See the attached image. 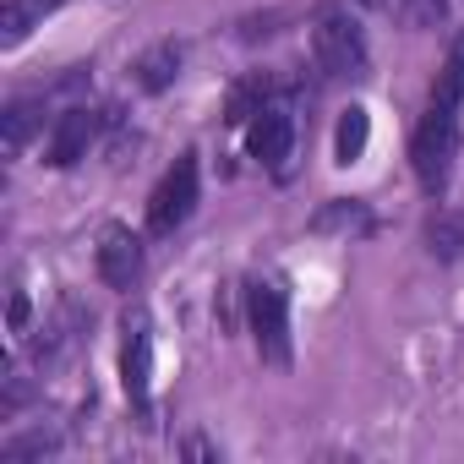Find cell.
Listing matches in <instances>:
<instances>
[{
  "label": "cell",
  "instance_id": "1",
  "mask_svg": "<svg viewBox=\"0 0 464 464\" xmlns=\"http://www.w3.org/2000/svg\"><path fill=\"white\" fill-rule=\"evenodd\" d=\"M453 159H459V110L448 104H426L415 137H410V164L426 197H442L453 180Z\"/></svg>",
  "mask_w": 464,
  "mask_h": 464
},
{
  "label": "cell",
  "instance_id": "2",
  "mask_svg": "<svg viewBox=\"0 0 464 464\" xmlns=\"http://www.w3.org/2000/svg\"><path fill=\"white\" fill-rule=\"evenodd\" d=\"M312 55H317V72L334 77V82H355V77H366V39H361V28H355L339 6H323V12H317Z\"/></svg>",
  "mask_w": 464,
  "mask_h": 464
},
{
  "label": "cell",
  "instance_id": "3",
  "mask_svg": "<svg viewBox=\"0 0 464 464\" xmlns=\"http://www.w3.org/2000/svg\"><path fill=\"white\" fill-rule=\"evenodd\" d=\"M246 323L257 339V355L268 366H290V295L279 279H252L246 285Z\"/></svg>",
  "mask_w": 464,
  "mask_h": 464
},
{
  "label": "cell",
  "instance_id": "4",
  "mask_svg": "<svg viewBox=\"0 0 464 464\" xmlns=\"http://www.w3.org/2000/svg\"><path fill=\"white\" fill-rule=\"evenodd\" d=\"M191 208H197V153H180L164 169V180L153 186V197H148V236L169 241L175 229L191 218Z\"/></svg>",
  "mask_w": 464,
  "mask_h": 464
},
{
  "label": "cell",
  "instance_id": "5",
  "mask_svg": "<svg viewBox=\"0 0 464 464\" xmlns=\"http://www.w3.org/2000/svg\"><path fill=\"white\" fill-rule=\"evenodd\" d=\"M121 334H126L121 339V388H126L131 410L148 415L153 410V323H148V312L131 306L126 323H121Z\"/></svg>",
  "mask_w": 464,
  "mask_h": 464
},
{
  "label": "cell",
  "instance_id": "6",
  "mask_svg": "<svg viewBox=\"0 0 464 464\" xmlns=\"http://www.w3.org/2000/svg\"><path fill=\"white\" fill-rule=\"evenodd\" d=\"M99 126H104V115H99V110H88V104H72L66 115H55V126H50V142H44V159H50L55 169H72L77 159H88V148H93Z\"/></svg>",
  "mask_w": 464,
  "mask_h": 464
},
{
  "label": "cell",
  "instance_id": "7",
  "mask_svg": "<svg viewBox=\"0 0 464 464\" xmlns=\"http://www.w3.org/2000/svg\"><path fill=\"white\" fill-rule=\"evenodd\" d=\"M246 148H252L257 164L285 169L290 153H295V115H290L285 104H263V110L252 115V126H246Z\"/></svg>",
  "mask_w": 464,
  "mask_h": 464
},
{
  "label": "cell",
  "instance_id": "8",
  "mask_svg": "<svg viewBox=\"0 0 464 464\" xmlns=\"http://www.w3.org/2000/svg\"><path fill=\"white\" fill-rule=\"evenodd\" d=\"M99 279L110 290H131L142 279V241L126 224H104L99 229Z\"/></svg>",
  "mask_w": 464,
  "mask_h": 464
},
{
  "label": "cell",
  "instance_id": "9",
  "mask_svg": "<svg viewBox=\"0 0 464 464\" xmlns=\"http://www.w3.org/2000/svg\"><path fill=\"white\" fill-rule=\"evenodd\" d=\"M377 218H372V208L361 202V197H328L317 213H312V229L317 236H366Z\"/></svg>",
  "mask_w": 464,
  "mask_h": 464
},
{
  "label": "cell",
  "instance_id": "10",
  "mask_svg": "<svg viewBox=\"0 0 464 464\" xmlns=\"http://www.w3.org/2000/svg\"><path fill=\"white\" fill-rule=\"evenodd\" d=\"M180 61H186V50H180L175 39H159L153 50H142V55H137L131 77H137V88H142V93H164V88L180 77Z\"/></svg>",
  "mask_w": 464,
  "mask_h": 464
},
{
  "label": "cell",
  "instance_id": "11",
  "mask_svg": "<svg viewBox=\"0 0 464 464\" xmlns=\"http://www.w3.org/2000/svg\"><path fill=\"white\" fill-rule=\"evenodd\" d=\"M426 252L437 263H464V213L459 208H437L426 218Z\"/></svg>",
  "mask_w": 464,
  "mask_h": 464
},
{
  "label": "cell",
  "instance_id": "12",
  "mask_svg": "<svg viewBox=\"0 0 464 464\" xmlns=\"http://www.w3.org/2000/svg\"><path fill=\"white\" fill-rule=\"evenodd\" d=\"M34 131H44V104H39V99H12L6 115H0V137H6V153L17 159V153L34 142Z\"/></svg>",
  "mask_w": 464,
  "mask_h": 464
},
{
  "label": "cell",
  "instance_id": "13",
  "mask_svg": "<svg viewBox=\"0 0 464 464\" xmlns=\"http://www.w3.org/2000/svg\"><path fill=\"white\" fill-rule=\"evenodd\" d=\"M366 137H372V115L361 104H350L339 115V131H334V164H355L366 153Z\"/></svg>",
  "mask_w": 464,
  "mask_h": 464
},
{
  "label": "cell",
  "instance_id": "14",
  "mask_svg": "<svg viewBox=\"0 0 464 464\" xmlns=\"http://www.w3.org/2000/svg\"><path fill=\"white\" fill-rule=\"evenodd\" d=\"M431 104H448V110H464V34L448 44V61L431 82Z\"/></svg>",
  "mask_w": 464,
  "mask_h": 464
},
{
  "label": "cell",
  "instance_id": "15",
  "mask_svg": "<svg viewBox=\"0 0 464 464\" xmlns=\"http://www.w3.org/2000/svg\"><path fill=\"white\" fill-rule=\"evenodd\" d=\"M263 104H274V77L252 72V77H246L236 93H229V115H224V121H236V126H241V121H252Z\"/></svg>",
  "mask_w": 464,
  "mask_h": 464
},
{
  "label": "cell",
  "instance_id": "16",
  "mask_svg": "<svg viewBox=\"0 0 464 464\" xmlns=\"http://www.w3.org/2000/svg\"><path fill=\"white\" fill-rule=\"evenodd\" d=\"M39 12H44V0H6V12H0V28H6V34H0V39H6V44H23Z\"/></svg>",
  "mask_w": 464,
  "mask_h": 464
},
{
  "label": "cell",
  "instance_id": "17",
  "mask_svg": "<svg viewBox=\"0 0 464 464\" xmlns=\"http://www.w3.org/2000/svg\"><path fill=\"white\" fill-rule=\"evenodd\" d=\"M28 453H55V437L50 431H28V437H12L0 448V459H28Z\"/></svg>",
  "mask_w": 464,
  "mask_h": 464
},
{
  "label": "cell",
  "instance_id": "18",
  "mask_svg": "<svg viewBox=\"0 0 464 464\" xmlns=\"http://www.w3.org/2000/svg\"><path fill=\"white\" fill-rule=\"evenodd\" d=\"M361 6H372V12H382V17H410V6H415V0H361Z\"/></svg>",
  "mask_w": 464,
  "mask_h": 464
},
{
  "label": "cell",
  "instance_id": "19",
  "mask_svg": "<svg viewBox=\"0 0 464 464\" xmlns=\"http://www.w3.org/2000/svg\"><path fill=\"white\" fill-rule=\"evenodd\" d=\"M180 453H186V459H218V448H213L208 437H186V442H180Z\"/></svg>",
  "mask_w": 464,
  "mask_h": 464
},
{
  "label": "cell",
  "instance_id": "20",
  "mask_svg": "<svg viewBox=\"0 0 464 464\" xmlns=\"http://www.w3.org/2000/svg\"><path fill=\"white\" fill-rule=\"evenodd\" d=\"M50 6H61V0H44V12H50Z\"/></svg>",
  "mask_w": 464,
  "mask_h": 464
}]
</instances>
